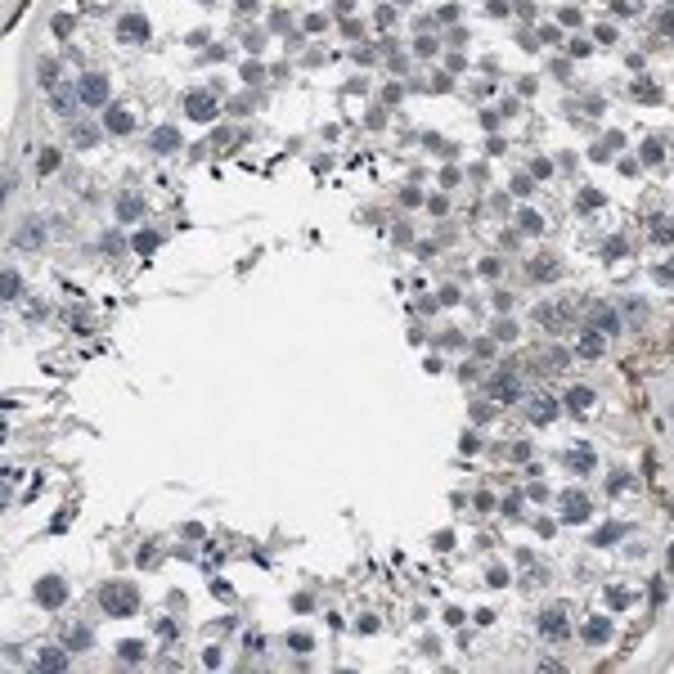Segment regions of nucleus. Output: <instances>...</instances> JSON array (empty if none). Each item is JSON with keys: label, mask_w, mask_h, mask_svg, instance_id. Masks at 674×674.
Here are the masks:
<instances>
[{"label": "nucleus", "mask_w": 674, "mask_h": 674, "mask_svg": "<svg viewBox=\"0 0 674 674\" xmlns=\"http://www.w3.org/2000/svg\"><path fill=\"white\" fill-rule=\"evenodd\" d=\"M99 607L108 616H135V607H140V593H135V584H126V580H108V584H99Z\"/></svg>", "instance_id": "1"}, {"label": "nucleus", "mask_w": 674, "mask_h": 674, "mask_svg": "<svg viewBox=\"0 0 674 674\" xmlns=\"http://www.w3.org/2000/svg\"><path fill=\"white\" fill-rule=\"evenodd\" d=\"M486 396H490V401H499V405L521 401V373H517L512 364L495 369V373H490V382H486Z\"/></svg>", "instance_id": "2"}, {"label": "nucleus", "mask_w": 674, "mask_h": 674, "mask_svg": "<svg viewBox=\"0 0 674 674\" xmlns=\"http://www.w3.org/2000/svg\"><path fill=\"white\" fill-rule=\"evenodd\" d=\"M571 319H575V306L562 301V297H557V301H539V306H535V324L544 328V333H562Z\"/></svg>", "instance_id": "3"}, {"label": "nucleus", "mask_w": 674, "mask_h": 674, "mask_svg": "<svg viewBox=\"0 0 674 674\" xmlns=\"http://www.w3.org/2000/svg\"><path fill=\"white\" fill-rule=\"evenodd\" d=\"M539 634H544V639H553V643H566V634H571V616H566L562 603H553V607H544V612H539Z\"/></svg>", "instance_id": "4"}, {"label": "nucleus", "mask_w": 674, "mask_h": 674, "mask_svg": "<svg viewBox=\"0 0 674 674\" xmlns=\"http://www.w3.org/2000/svg\"><path fill=\"white\" fill-rule=\"evenodd\" d=\"M32 598L41 607H63V603H68V584H63V575H41L36 589H32Z\"/></svg>", "instance_id": "5"}, {"label": "nucleus", "mask_w": 674, "mask_h": 674, "mask_svg": "<svg viewBox=\"0 0 674 674\" xmlns=\"http://www.w3.org/2000/svg\"><path fill=\"white\" fill-rule=\"evenodd\" d=\"M81 103H90V108H99V103H108V77L103 72H85L81 85H77Z\"/></svg>", "instance_id": "6"}, {"label": "nucleus", "mask_w": 674, "mask_h": 674, "mask_svg": "<svg viewBox=\"0 0 674 674\" xmlns=\"http://www.w3.org/2000/svg\"><path fill=\"white\" fill-rule=\"evenodd\" d=\"M185 112H189L194 121H212L216 112H221V103H216V94H207V90H194V94L185 99Z\"/></svg>", "instance_id": "7"}, {"label": "nucleus", "mask_w": 674, "mask_h": 674, "mask_svg": "<svg viewBox=\"0 0 674 674\" xmlns=\"http://www.w3.org/2000/svg\"><path fill=\"white\" fill-rule=\"evenodd\" d=\"M562 521H566V526H575V521H589V499H584L580 490L562 495Z\"/></svg>", "instance_id": "8"}, {"label": "nucleus", "mask_w": 674, "mask_h": 674, "mask_svg": "<svg viewBox=\"0 0 674 674\" xmlns=\"http://www.w3.org/2000/svg\"><path fill=\"white\" fill-rule=\"evenodd\" d=\"M117 36H121V41H149V18L144 14H126V18H121V23H117Z\"/></svg>", "instance_id": "9"}, {"label": "nucleus", "mask_w": 674, "mask_h": 674, "mask_svg": "<svg viewBox=\"0 0 674 674\" xmlns=\"http://www.w3.org/2000/svg\"><path fill=\"white\" fill-rule=\"evenodd\" d=\"M36 670H45V674L68 670V652H63V648H41V652H36Z\"/></svg>", "instance_id": "10"}, {"label": "nucleus", "mask_w": 674, "mask_h": 674, "mask_svg": "<svg viewBox=\"0 0 674 674\" xmlns=\"http://www.w3.org/2000/svg\"><path fill=\"white\" fill-rule=\"evenodd\" d=\"M103 126H108L112 135H126V130H135V112L130 108H108L103 112Z\"/></svg>", "instance_id": "11"}, {"label": "nucleus", "mask_w": 674, "mask_h": 674, "mask_svg": "<svg viewBox=\"0 0 674 674\" xmlns=\"http://www.w3.org/2000/svg\"><path fill=\"white\" fill-rule=\"evenodd\" d=\"M603 342H607L603 328H584V333H580V346H575V351H580V360H598V355H603Z\"/></svg>", "instance_id": "12"}, {"label": "nucleus", "mask_w": 674, "mask_h": 674, "mask_svg": "<svg viewBox=\"0 0 674 674\" xmlns=\"http://www.w3.org/2000/svg\"><path fill=\"white\" fill-rule=\"evenodd\" d=\"M553 419H557V401H553V396H535V401H530V423L544 427Z\"/></svg>", "instance_id": "13"}, {"label": "nucleus", "mask_w": 674, "mask_h": 674, "mask_svg": "<svg viewBox=\"0 0 674 674\" xmlns=\"http://www.w3.org/2000/svg\"><path fill=\"white\" fill-rule=\"evenodd\" d=\"M593 328H603L607 337L621 333V310H616V306H598V310H593Z\"/></svg>", "instance_id": "14"}, {"label": "nucleus", "mask_w": 674, "mask_h": 674, "mask_svg": "<svg viewBox=\"0 0 674 674\" xmlns=\"http://www.w3.org/2000/svg\"><path fill=\"white\" fill-rule=\"evenodd\" d=\"M180 149V130L176 126H158L153 130V153H176Z\"/></svg>", "instance_id": "15"}, {"label": "nucleus", "mask_w": 674, "mask_h": 674, "mask_svg": "<svg viewBox=\"0 0 674 674\" xmlns=\"http://www.w3.org/2000/svg\"><path fill=\"white\" fill-rule=\"evenodd\" d=\"M562 459H566V468H571V472H593V450H584V445L566 450Z\"/></svg>", "instance_id": "16"}, {"label": "nucleus", "mask_w": 674, "mask_h": 674, "mask_svg": "<svg viewBox=\"0 0 674 674\" xmlns=\"http://www.w3.org/2000/svg\"><path fill=\"white\" fill-rule=\"evenodd\" d=\"M41 243H45V230H41V225H23V230H18V248H27V252H36V248H41Z\"/></svg>", "instance_id": "17"}, {"label": "nucleus", "mask_w": 674, "mask_h": 674, "mask_svg": "<svg viewBox=\"0 0 674 674\" xmlns=\"http://www.w3.org/2000/svg\"><path fill=\"white\" fill-rule=\"evenodd\" d=\"M140 212H144V203H140L135 194H121V198H117V221H126V225H130Z\"/></svg>", "instance_id": "18"}, {"label": "nucleus", "mask_w": 674, "mask_h": 674, "mask_svg": "<svg viewBox=\"0 0 674 674\" xmlns=\"http://www.w3.org/2000/svg\"><path fill=\"white\" fill-rule=\"evenodd\" d=\"M584 639H589V643H593V648H598V643H607V639H612V625H607V621H603V616H593V621H589V625H584Z\"/></svg>", "instance_id": "19"}, {"label": "nucleus", "mask_w": 674, "mask_h": 674, "mask_svg": "<svg viewBox=\"0 0 674 674\" xmlns=\"http://www.w3.org/2000/svg\"><path fill=\"white\" fill-rule=\"evenodd\" d=\"M634 99H643V103H657V99H661V85L652 81V77H639V81H634Z\"/></svg>", "instance_id": "20"}, {"label": "nucleus", "mask_w": 674, "mask_h": 674, "mask_svg": "<svg viewBox=\"0 0 674 674\" xmlns=\"http://www.w3.org/2000/svg\"><path fill=\"white\" fill-rule=\"evenodd\" d=\"M621 144H625V140H621V135H616V130H612V135H607L603 144H593V149H589V158H593V162H607V158H612V153H616V149H621Z\"/></svg>", "instance_id": "21"}, {"label": "nucleus", "mask_w": 674, "mask_h": 674, "mask_svg": "<svg viewBox=\"0 0 674 674\" xmlns=\"http://www.w3.org/2000/svg\"><path fill=\"white\" fill-rule=\"evenodd\" d=\"M571 364V355H566V351H544V364H539V373H557V369H566Z\"/></svg>", "instance_id": "22"}, {"label": "nucleus", "mask_w": 674, "mask_h": 674, "mask_svg": "<svg viewBox=\"0 0 674 674\" xmlns=\"http://www.w3.org/2000/svg\"><path fill=\"white\" fill-rule=\"evenodd\" d=\"M566 405H571L575 414H584L593 405V391H589V387H571V391H566Z\"/></svg>", "instance_id": "23"}, {"label": "nucleus", "mask_w": 674, "mask_h": 674, "mask_svg": "<svg viewBox=\"0 0 674 674\" xmlns=\"http://www.w3.org/2000/svg\"><path fill=\"white\" fill-rule=\"evenodd\" d=\"M625 535V526H621V521H612V526H603V530H593V539H589V544H598V548H607V544H616V539H621Z\"/></svg>", "instance_id": "24"}, {"label": "nucleus", "mask_w": 674, "mask_h": 674, "mask_svg": "<svg viewBox=\"0 0 674 674\" xmlns=\"http://www.w3.org/2000/svg\"><path fill=\"white\" fill-rule=\"evenodd\" d=\"M652 239H657V243H674V216H657V221H652Z\"/></svg>", "instance_id": "25"}, {"label": "nucleus", "mask_w": 674, "mask_h": 674, "mask_svg": "<svg viewBox=\"0 0 674 674\" xmlns=\"http://www.w3.org/2000/svg\"><path fill=\"white\" fill-rule=\"evenodd\" d=\"M530 279H557V261H553V256H539V261H530Z\"/></svg>", "instance_id": "26"}, {"label": "nucleus", "mask_w": 674, "mask_h": 674, "mask_svg": "<svg viewBox=\"0 0 674 674\" xmlns=\"http://www.w3.org/2000/svg\"><path fill=\"white\" fill-rule=\"evenodd\" d=\"M517 230H526V234H539V230H544V221H539V212H530V207H521V212H517Z\"/></svg>", "instance_id": "27"}, {"label": "nucleus", "mask_w": 674, "mask_h": 674, "mask_svg": "<svg viewBox=\"0 0 674 674\" xmlns=\"http://www.w3.org/2000/svg\"><path fill=\"white\" fill-rule=\"evenodd\" d=\"M117 657H121V661H144V643L121 639V643H117Z\"/></svg>", "instance_id": "28"}, {"label": "nucleus", "mask_w": 674, "mask_h": 674, "mask_svg": "<svg viewBox=\"0 0 674 674\" xmlns=\"http://www.w3.org/2000/svg\"><path fill=\"white\" fill-rule=\"evenodd\" d=\"M41 85L45 90H59V68H54V59H41Z\"/></svg>", "instance_id": "29"}, {"label": "nucleus", "mask_w": 674, "mask_h": 674, "mask_svg": "<svg viewBox=\"0 0 674 674\" xmlns=\"http://www.w3.org/2000/svg\"><path fill=\"white\" fill-rule=\"evenodd\" d=\"M0 283H5V288H0V292H5V301H14V297H18V288H23L18 270H5V279H0Z\"/></svg>", "instance_id": "30"}, {"label": "nucleus", "mask_w": 674, "mask_h": 674, "mask_svg": "<svg viewBox=\"0 0 674 674\" xmlns=\"http://www.w3.org/2000/svg\"><path fill=\"white\" fill-rule=\"evenodd\" d=\"M68 648H72V652L90 648V630H85V625H77V630H68Z\"/></svg>", "instance_id": "31"}, {"label": "nucleus", "mask_w": 674, "mask_h": 674, "mask_svg": "<svg viewBox=\"0 0 674 674\" xmlns=\"http://www.w3.org/2000/svg\"><path fill=\"white\" fill-rule=\"evenodd\" d=\"M54 112H59V117H72V90H54Z\"/></svg>", "instance_id": "32"}, {"label": "nucleus", "mask_w": 674, "mask_h": 674, "mask_svg": "<svg viewBox=\"0 0 674 674\" xmlns=\"http://www.w3.org/2000/svg\"><path fill=\"white\" fill-rule=\"evenodd\" d=\"M72 144L90 149V144H94V126H81V121H77V126H72Z\"/></svg>", "instance_id": "33"}, {"label": "nucleus", "mask_w": 674, "mask_h": 674, "mask_svg": "<svg viewBox=\"0 0 674 674\" xmlns=\"http://www.w3.org/2000/svg\"><path fill=\"white\" fill-rule=\"evenodd\" d=\"M593 207H603V194H598V189H584V194H580V212H593Z\"/></svg>", "instance_id": "34"}, {"label": "nucleus", "mask_w": 674, "mask_h": 674, "mask_svg": "<svg viewBox=\"0 0 674 674\" xmlns=\"http://www.w3.org/2000/svg\"><path fill=\"white\" fill-rule=\"evenodd\" d=\"M153 248H158V234H153V230L135 234V252H153Z\"/></svg>", "instance_id": "35"}, {"label": "nucleus", "mask_w": 674, "mask_h": 674, "mask_svg": "<svg viewBox=\"0 0 674 674\" xmlns=\"http://www.w3.org/2000/svg\"><path fill=\"white\" fill-rule=\"evenodd\" d=\"M593 36H598L603 45H616V27H612V23H598V27H593Z\"/></svg>", "instance_id": "36"}, {"label": "nucleus", "mask_w": 674, "mask_h": 674, "mask_svg": "<svg viewBox=\"0 0 674 674\" xmlns=\"http://www.w3.org/2000/svg\"><path fill=\"white\" fill-rule=\"evenodd\" d=\"M661 158H666V149H661L657 140H652V144H643V162H661Z\"/></svg>", "instance_id": "37"}, {"label": "nucleus", "mask_w": 674, "mask_h": 674, "mask_svg": "<svg viewBox=\"0 0 674 674\" xmlns=\"http://www.w3.org/2000/svg\"><path fill=\"white\" fill-rule=\"evenodd\" d=\"M603 256H607V261H616V256H625V239H607Z\"/></svg>", "instance_id": "38"}, {"label": "nucleus", "mask_w": 674, "mask_h": 674, "mask_svg": "<svg viewBox=\"0 0 674 674\" xmlns=\"http://www.w3.org/2000/svg\"><path fill=\"white\" fill-rule=\"evenodd\" d=\"M36 167H41V171H45V176H50V171H54V167H59V153H54V149H45V153H41V162H36Z\"/></svg>", "instance_id": "39"}, {"label": "nucleus", "mask_w": 674, "mask_h": 674, "mask_svg": "<svg viewBox=\"0 0 674 674\" xmlns=\"http://www.w3.org/2000/svg\"><path fill=\"white\" fill-rule=\"evenodd\" d=\"M212 144H216V149H221V153H225V149L234 144V130H216V135H212Z\"/></svg>", "instance_id": "40"}, {"label": "nucleus", "mask_w": 674, "mask_h": 674, "mask_svg": "<svg viewBox=\"0 0 674 674\" xmlns=\"http://www.w3.org/2000/svg\"><path fill=\"white\" fill-rule=\"evenodd\" d=\"M288 648L292 652H310V639H306V634H288Z\"/></svg>", "instance_id": "41"}, {"label": "nucleus", "mask_w": 674, "mask_h": 674, "mask_svg": "<svg viewBox=\"0 0 674 674\" xmlns=\"http://www.w3.org/2000/svg\"><path fill=\"white\" fill-rule=\"evenodd\" d=\"M261 72H265L261 63H243V81H252V85H256V81H261Z\"/></svg>", "instance_id": "42"}, {"label": "nucleus", "mask_w": 674, "mask_h": 674, "mask_svg": "<svg viewBox=\"0 0 674 674\" xmlns=\"http://www.w3.org/2000/svg\"><path fill=\"white\" fill-rule=\"evenodd\" d=\"M495 333L504 337V342H512V337H517V324H508V319H499V324H495Z\"/></svg>", "instance_id": "43"}, {"label": "nucleus", "mask_w": 674, "mask_h": 674, "mask_svg": "<svg viewBox=\"0 0 674 674\" xmlns=\"http://www.w3.org/2000/svg\"><path fill=\"white\" fill-rule=\"evenodd\" d=\"M54 32L68 36V32H72V14H59V18H54Z\"/></svg>", "instance_id": "44"}, {"label": "nucleus", "mask_w": 674, "mask_h": 674, "mask_svg": "<svg viewBox=\"0 0 674 674\" xmlns=\"http://www.w3.org/2000/svg\"><path fill=\"white\" fill-rule=\"evenodd\" d=\"M414 50H419V54H436V41H432V36H419V41H414Z\"/></svg>", "instance_id": "45"}, {"label": "nucleus", "mask_w": 674, "mask_h": 674, "mask_svg": "<svg viewBox=\"0 0 674 674\" xmlns=\"http://www.w3.org/2000/svg\"><path fill=\"white\" fill-rule=\"evenodd\" d=\"M612 9H616V14H639V5H634V0H612Z\"/></svg>", "instance_id": "46"}, {"label": "nucleus", "mask_w": 674, "mask_h": 674, "mask_svg": "<svg viewBox=\"0 0 674 674\" xmlns=\"http://www.w3.org/2000/svg\"><path fill=\"white\" fill-rule=\"evenodd\" d=\"M481 274H486V279H495V274H499V261H495V256H486V261H481Z\"/></svg>", "instance_id": "47"}, {"label": "nucleus", "mask_w": 674, "mask_h": 674, "mask_svg": "<svg viewBox=\"0 0 674 674\" xmlns=\"http://www.w3.org/2000/svg\"><path fill=\"white\" fill-rule=\"evenodd\" d=\"M472 419L486 423V419H490V405H486V401H477V405H472Z\"/></svg>", "instance_id": "48"}, {"label": "nucleus", "mask_w": 674, "mask_h": 674, "mask_svg": "<svg viewBox=\"0 0 674 674\" xmlns=\"http://www.w3.org/2000/svg\"><path fill=\"white\" fill-rule=\"evenodd\" d=\"M657 283H674V265H657Z\"/></svg>", "instance_id": "49"}, {"label": "nucleus", "mask_w": 674, "mask_h": 674, "mask_svg": "<svg viewBox=\"0 0 674 674\" xmlns=\"http://www.w3.org/2000/svg\"><path fill=\"white\" fill-rule=\"evenodd\" d=\"M441 185H445V189H450V185H459V171H454V167H445V171H441Z\"/></svg>", "instance_id": "50"}, {"label": "nucleus", "mask_w": 674, "mask_h": 674, "mask_svg": "<svg viewBox=\"0 0 674 674\" xmlns=\"http://www.w3.org/2000/svg\"><path fill=\"white\" fill-rule=\"evenodd\" d=\"M486 9H490V18H504V14H508V5H504V0H490Z\"/></svg>", "instance_id": "51"}, {"label": "nucleus", "mask_w": 674, "mask_h": 674, "mask_svg": "<svg viewBox=\"0 0 674 674\" xmlns=\"http://www.w3.org/2000/svg\"><path fill=\"white\" fill-rule=\"evenodd\" d=\"M99 243H103V252H117V248H121V239H117V234H103Z\"/></svg>", "instance_id": "52"}, {"label": "nucleus", "mask_w": 674, "mask_h": 674, "mask_svg": "<svg viewBox=\"0 0 674 674\" xmlns=\"http://www.w3.org/2000/svg\"><path fill=\"white\" fill-rule=\"evenodd\" d=\"M630 481H634L630 472H616V477H612V490H625V486H630Z\"/></svg>", "instance_id": "53"}, {"label": "nucleus", "mask_w": 674, "mask_h": 674, "mask_svg": "<svg viewBox=\"0 0 674 674\" xmlns=\"http://www.w3.org/2000/svg\"><path fill=\"white\" fill-rule=\"evenodd\" d=\"M486 580H490V584H508V571H504V566H495V571H490Z\"/></svg>", "instance_id": "54"}, {"label": "nucleus", "mask_w": 674, "mask_h": 674, "mask_svg": "<svg viewBox=\"0 0 674 674\" xmlns=\"http://www.w3.org/2000/svg\"><path fill=\"white\" fill-rule=\"evenodd\" d=\"M661 32H674V9H670V14H661Z\"/></svg>", "instance_id": "55"}, {"label": "nucleus", "mask_w": 674, "mask_h": 674, "mask_svg": "<svg viewBox=\"0 0 674 674\" xmlns=\"http://www.w3.org/2000/svg\"><path fill=\"white\" fill-rule=\"evenodd\" d=\"M670 342H674V333H670Z\"/></svg>", "instance_id": "56"}]
</instances>
